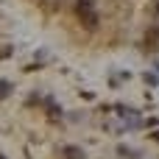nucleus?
I'll return each instance as SVG.
<instances>
[{"label":"nucleus","mask_w":159,"mask_h":159,"mask_svg":"<svg viewBox=\"0 0 159 159\" xmlns=\"http://www.w3.org/2000/svg\"><path fill=\"white\" fill-rule=\"evenodd\" d=\"M75 11H78V17H81L89 28H95V25H98V11H95L92 0H78V3H75Z\"/></svg>","instance_id":"f257e3e1"},{"label":"nucleus","mask_w":159,"mask_h":159,"mask_svg":"<svg viewBox=\"0 0 159 159\" xmlns=\"http://www.w3.org/2000/svg\"><path fill=\"white\" fill-rule=\"evenodd\" d=\"M64 154L67 159H84V151H78V148H64Z\"/></svg>","instance_id":"f03ea898"},{"label":"nucleus","mask_w":159,"mask_h":159,"mask_svg":"<svg viewBox=\"0 0 159 159\" xmlns=\"http://www.w3.org/2000/svg\"><path fill=\"white\" fill-rule=\"evenodd\" d=\"M8 92H11V84L8 81H0V98H6Z\"/></svg>","instance_id":"7ed1b4c3"},{"label":"nucleus","mask_w":159,"mask_h":159,"mask_svg":"<svg viewBox=\"0 0 159 159\" xmlns=\"http://www.w3.org/2000/svg\"><path fill=\"white\" fill-rule=\"evenodd\" d=\"M157 14H159V0H157Z\"/></svg>","instance_id":"20e7f679"},{"label":"nucleus","mask_w":159,"mask_h":159,"mask_svg":"<svg viewBox=\"0 0 159 159\" xmlns=\"http://www.w3.org/2000/svg\"><path fill=\"white\" fill-rule=\"evenodd\" d=\"M45 3H56V0H45Z\"/></svg>","instance_id":"39448f33"}]
</instances>
